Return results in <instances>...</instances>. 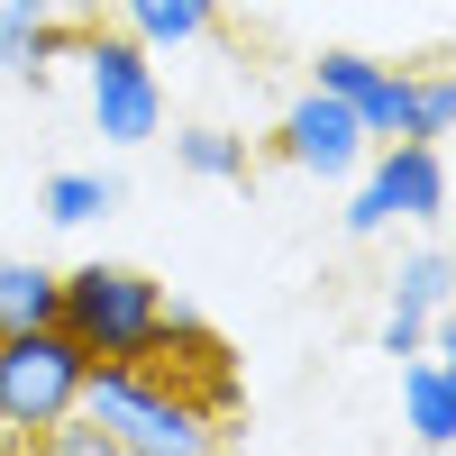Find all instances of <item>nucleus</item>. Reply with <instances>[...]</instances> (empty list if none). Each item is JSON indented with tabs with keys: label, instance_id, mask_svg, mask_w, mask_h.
I'll return each instance as SVG.
<instances>
[{
	"label": "nucleus",
	"instance_id": "423d86ee",
	"mask_svg": "<svg viewBox=\"0 0 456 456\" xmlns=\"http://www.w3.org/2000/svg\"><path fill=\"white\" fill-rule=\"evenodd\" d=\"M274 156L292 174H320V183H356V165L374 156V137L356 128V110L347 101H329V92H301L283 119H274Z\"/></svg>",
	"mask_w": 456,
	"mask_h": 456
},
{
	"label": "nucleus",
	"instance_id": "f3484780",
	"mask_svg": "<svg viewBox=\"0 0 456 456\" xmlns=\"http://www.w3.org/2000/svg\"><path fill=\"white\" fill-rule=\"evenodd\" d=\"M0 10H10V0H0Z\"/></svg>",
	"mask_w": 456,
	"mask_h": 456
},
{
	"label": "nucleus",
	"instance_id": "39448f33",
	"mask_svg": "<svg viewBox=\"0 0 456 456\" xmlns=\"http://www.w3.org/2000/svg\"><path fill=\"white\" fill-rule=\"evenodd\" d=\"M438 219H447V146L384 137V146L356 165L347 238H384V228H438Z\"/></svg>",
	"mask_w": 456,
	"mask_h": 456
},
{
	"label": "nucleus",
	"instance_id": "4468645a",
	"mask_svg": "<svg viewBox=\"0 0 456 456\" xmlns=\"http://www.w3.org/2000/svg\"><path fill=\"white\" fill-rule=\"evenodd\" d=\"M447 128H456V73H447V64H420V73H411V128H402V137L447 146Z\"/></svg>",
	"mask_w": 456,
	"mask_h": 456
},
{
	"label": "nucleus",
	"instance_id": "ddd939ff",
	"mask_svg": "<svg viewBox=\"0 0 456 456\" xmlns=\"http://www.w3.org/2000/svg\"><path fill=\"white\" fill-rule=\"evenodd\" d=\"M174 165L192 183H247V137L238 128H174Z\"/></svg>",
	"mask_w": 456,
	"mask_h": 456
},
{
	"label": "nucleus",
	"instance_id": "9d476101",
	"mask_svg": "<svg viewBox=\"0 0 456 456\" xmlns=\"http://www.w3.org/2000/svg\"><path fill=\"white\" fill-rule=\"evenodd\" d=\"M128 201V183L119 174H83V165H64V174H46V192H37V210H46L55 228H92V219H110Z\"/></svg>",
	"mask_w": 456,
	"mask_h": 456
},
{
	"label": "nucleus",
	"instance_id": "f03ea898",
	"mask_svg": "<svg viewBox=\"0 0 456 456\" xmlns=\"http://www.w3.org/2000/svg\"><path fill=\"white\" fill-rule=\"evenodd\" d=\"M55 329L83 347L92 365H146L156 356V329H165V283L146 265H73L55 274Z\"/></svg>",
	"mask_w": 456,
	"mask_h": 456
},
{
	"label": "nucleus",
	"instance_id": "0eeeda50",
	"mask_svg": "<svg viewBox=\"0 0 456 456\" xmlns=\"http://www.w3.org/2000/svg\"><path fill=\"white\" fill-rule=\"evenodd\" d=\"M311 92L347 101V110H356V128H365L374 146L411 128V73H402V64H384V55H356V46H320V64H311Z\"/></svg>",
	"mask_w": 456,
	"mask_h": 456
},
{
	"label": "nucleus",
	"instance_id": "f8f14e48",
	"mask_svg": "<svg viewBox=\"0 0 456 456\" xmlns=\"http://www.w3.org/2000/svg\"><path fill=\"white\" fill-rule=\"evenodd\" d=\"M55 320V265L0 256V329H46Z\"/></svg>",
	"mask_w": 456,
	"mask_h": 456
},
{
	"label": "nucleus",
	"instance_id": "dca6fc26",
	"mask_svg": "<svg viewBox=\"0 0 456 456\" xmlns=\"http://www.w3.org/2000/svg\"><path fill=\"white\" fill-rule=\"evenodd\" d=\"M28 456H119V447H110V429L92 420V411H73V420H55V429L37 438Z\"/></svg>",
	"mask_w": 456,
	"mask_h": 456
},
{
	"label": "nucleus",
	"instance_id": "6e6552de",
	"mask_svg": "<svg viewBox=\"0 0 456 456\" xmlns=\"http://www.w3.org/2000/svg\"><path fill=\"white\" fill-rule=\"evenodd\" d=\"M119 37H137L146 55H183L219 37V0H119Z\"/></svg>",
	"mask_w": 456,
	"mask_h": 456
},
{
	"label": "nucleus",
	"instance_id": "f257e3e1",
	"mask_svg": "<svg viewBox=\"0 0 456 456\" xmlns=\"http://www.w3.org/2000/svg\"><path fill=\"white\" fill-rule=\"evenodd\" d=\"M83 411L110 429L119 456H219V411L183 393L165 365H92Z\"/></svg>",
	"mask_w": 456,
	"mask_h": 456
},
{
	"label": "nucleus",
	"instance_id": "7ed1b4c3",
	"mask_svg": "<svg viewBox=\"0 0 456 456\" xmlns=\"http://www.w3.org/2000/svg\"><path fill=\"white\" fill-rule=\"evenodd\" d=\"M83 374L92 356L46 320V329H0V447H37L55 420L83 411Z\"/></svg>",
	"mask_w": 456,
	"mask_h": 456
},
{
	"label": "nucleus",
	"instance_id": "9b49d317",
	"mask_svg": "<svg viewBox=\"0 0 456 456\" xmlns=\"http://www.w3.org/2000/svg\"><path fill=\"white\" fill-rule=\"evenodd\" d=\"M393 301H402V311H420V320H438L447 301H456V265H447V247H438V228L393 265Z\"/></svg>",
	"mask_w": 456,
	"mask_h": 456
},
{
	"label": "nucleus",
	"instance_id": "1a4fd4ad",
	"mask_svg": "<svg viewBox=\"0 0 456 456\" xmlns=\"http://www.w3.org/2000/svg\"><path fill=\"white\" fill-rule=\"evenodd\" d=\"M402 411L420 447H456V374L447 356H402Z\"/></svg>",
	"mask_w": 456,
	"mask_h": 456
},
{
	"label": "nucleus",
	"instance_id": "20e7f679",
	"mask_svg": "<svg viewBox=\"0 0 456 456\" xmlns=\"http://www.w3.org/2000/svg\"><path fill=\"white\" fill-rule=\"evenodd\" d=\"M73 64H83V110L110 146H156L165 137V73L156 55L119 28H83L73 37Z\"/></svg>",
	"mask_w": 456,
	"mask_h": 456
},
{
	"label": "nucleus",
	"instance_id": "2eb2a0df",
	"mask_svg": "<svg viewBox=\"0 0 456 456\" xmlns=\"http://www.w3.org/2000/svg\"><path fill=\"white\" fill-rule=\"evenodd\" d=\"M73 37H83V28H73V19H37V28L19 37V46H10V55H0V64H10V73H19V83L37 92V83H46V64H55V55H73Z\"/></svg>",
	"mask_w": 456,
	"mask_h": 456
}]
</instances>
